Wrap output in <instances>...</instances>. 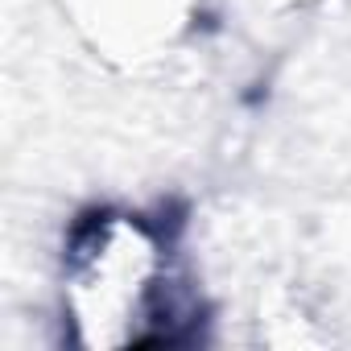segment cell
I'll list each match as a JSON object with an SVG mask.
<instances>
[{
	"mask_svg": "<svg viewBox=\"0 0 351 351\" xmlns=\"http://www.w3.org/2000/svg\"><path fill=\"white\" fill-rule=\"evenodd\" d=\"M157 285L161 248L136 219H104L71 248V306L99 343H108V326H120V339H132L128 322H149Z\"/></svg>",
	"mask_w": 351,
	"mask_h": 351,
	"instance_id": "6da1fadb",
	"label": "cell"
}]
</instances>
